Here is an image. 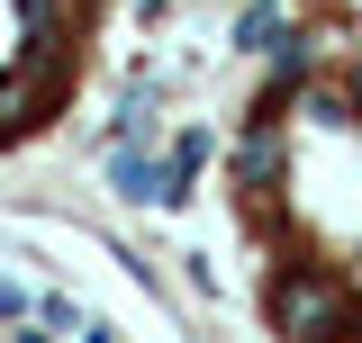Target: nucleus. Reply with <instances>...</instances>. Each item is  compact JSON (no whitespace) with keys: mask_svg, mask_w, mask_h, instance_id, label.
<instances>
[{"mask_svg":"<svg viewBox=\"0 0 362 343\" xmlns=\"http://www.w3.org/2000/svg\"><path fill=\"white\" fill-rule=\"evenodd\" d=\"M163 163H173V199H163V208H181V199H190V181H199V163H209V136H199V127L173 136V154H163Z\"/></svg>","mask_w":362,"mask_h":343,"instance_id":"obj_2","label":"nucleus"},{"mask_svg":"<svg viewBox=\"0 0 362 343\" xmlns=\"http://www.w3.org/2000/svg\"><path fill=\"white\" fill-rule=\"evenodd\" d=\"M272 37H281V9H272V0H254V9L235 18V45H272Z\"/></svg>","mask_w":362,"mask_h":343,"instance_id":"obj_3","label":"nucleus"},{"mask_svg":"<svg viewBox=\"0 0 362 343\" xmlns=\"http://www.w3.org/2000/svg\"><path fill=\"white\" fill-rule=\"evenodd\" d=\"M272 325H281V335H344V325H354V307L335 299V289H326V280H308V271H290V280H272Z\"/></svg>","mask_w":362,"mask_h":343,"instance_id":"obj_1","label":"nucleus"}]
</instances>
